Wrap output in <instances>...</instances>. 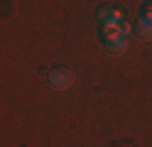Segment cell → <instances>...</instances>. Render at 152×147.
Segmentation results:
<instances>
[{"label":"cell","mask_w":152,"mask_h":147,"mask_svg":"<svg viewBox=\"0 0 152 147\" xmlns=\"http://www.w3.org/2000/svg\"><path fill=\"white\" fill-rule=\"evenodd\" d=\"M74 74L69 71V69H64V66H56L54 71H49V83L52 88H56V91H66V88H71L74 86Z\"/></svg>","instance_id":"1"},{"label":"cell","mask_w":152,"mask_h":147,"mask_svg":"<svg viewBox=\"0 0 152 147\" xmlns=\"http://www.w3.org/2000/svg\"><path fill=\"white\" fill-rule=\"evenodd\" d=\"M98 20H101V22H120L123 12L118 7H101L98 10Z\"/></svg>","instance_id":"2"},{"label":"cell","mask_w":152,"mask_h":147,"mask_svg":"<svg viewBox=\"0 0 152 147\" xmlns=\"http://www.w3.org/2000/svg\"><path fill=\"white\" fill-rule=\"evenodd\" d=\"M137 34H140V39H152V20H147V17L137 20Z\"/></svg>","instance_id":"3"},{"label":"cell","mask_w":152,"mask_h":147,"mask_svg":"<svg viewBox=\"0 0 152 147\" xmlns=\"http://www.w3.org/2000/svg\"><path fill=\"white\" fill-rule=\"evenodd\" d=\"M106 47L110 49V52H115V54H123L128 49V37H115V39H108Z\"/></svg>","instance_id":"4"},{"label":"cell","mask_w":152,"mask_h":147,"mask_svg":"<svg viewBox=\"0 0 152 147\" xmlns=\"http://www.w3.org/2000/svg\"><path fill=\"white\" fill-rule=\"evenodd\" d=\"M120 32H123V37H128V34L132 32V25H130V22H125V20H123V22H120Z\"/></svg>","instance_id":"5"},{"label":"cell","mask_w":152,"mask_h":147,"mask_svg":"<svg viewBox=\"0 0 152 147\" xmlns=\"http://www.w3.org/2000/svg\"><path fill=\"white\" fill-rule=\"evenodd\" d=\"M145 17H147V20H152V5H147V7H145Z\"/></svg>","instance_id":"6"}]
</instances>
